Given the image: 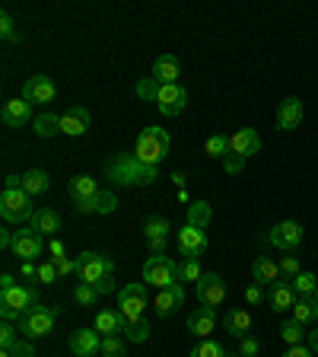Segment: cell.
Returning a JSON list of instances; mask_svg holds the SVG:
<instances>
[{
  "mask_svg": "<svg viewBox=\"0 0 318 357\" xmlns=\"http://www.w3.org/2000/svg\"><path fill=\"white\" fill-rule=\"evenodd\" d=\"M169 150H172V137H169V131L166 128H156V125H147L141 131V137H137V160L141 163H147V166H159L169 156Z\"/></svg>",
  "mask_w": 318,
  "mask_h": 357,
  "instance_id": "3957f363",
  "label": "cell"
},
{
  "mask_svg": "<svg viewBox=\"0 0 318 357\" xmlns=\"http://www.w3.org/2000/svg\"><path fill=\"white\" fill-rule=\"evenodd\" d=\"M16 342H19V338H16V328L10 326V322H3V326H0V344H3V351H10Z\"/></svg>",
  "mask_w": 318,
  "mask_h": 357,
  "instance_id": "bcb514c9",
  "label": "cell"
},
{
  "mask_svg": "<svg viewBox=\"0 0 318 357\" xmlns=\"http://www.w3.org/2000/svg\"><path fill=\"white\" fill-rule=\"evenodd\" d=\"M115 208H118L115 192H102V188H99V195H96V214H111Z\"/></svg>",
  "mask_w": 318,
  "mask_h": 357,
  "instance_id": "74e56055",
  "label": "cell"
},
{
  "mask_svg": "<svg viewBox=\"0 0 318 357\" xmlns=\"http://www.w3.org/2000/svg\"><path fill=\"white\" fill-rule=\"evenodd\" d=\"M48 185H51L48 172H42V169L22 172V188H26L29 195H42V192H48Z\"/></svg>",
  "mask_w": 318,
  "mask_h": 357,
  "instance_id": "f546056e",
  "label": "cell"
},
{
  "mask_svg": "<svg viewBox=\"0 0 318 357\" xmlns=\"http://www.w3.org/2000/svg\"><path fill=\"white\" fill-rule=\"evenodd\" d=\"M58 278H61L58 275V265H54L51 259L45 261V265H38V284H54Z\"/></svg>",
  "mask_w": 318,
  "mask_h": 357,
  "instance_id": "ee69618b",
  "label": "cell"
},
{
  "mask_svg": "<svg viewBox=\"0 0 318 357\" xmlns=\"http://www.w3.org/2000/svg\"><path fill=\"white\" fill-rule=\"evenodd\" d=\"M178 74H182V64L172 54H163V58L153 61V77L159 83H178Z\"/></svg>",
  "mask_w": 318,
  "mask_h": 357,
  "instance_id": "484cf974",
  "label": "cell"
},
{
  "mask_svg": "<svg viewBox=\"0 0 318 357\" xmlns=\"http://www.w3.org/2000/svg\"><path fill=\"white\" fill-rule=\"evenodd\" d=\"M54 265H58V275H61V278H67V275H77V271H80V265H77V261H70V259H67V255H64V259H58V261H54Z\"/></svg>",
  "mask_w": 318,
  "mask_h": 357,
  "instance_id": "7dc6e473",
  "label": "cell"
},
{
  "mask_svg": "<svg viewBox=\"0 0 318 357\" xmlns=\"http://www.w3.org/2000/svg\"><path fill=\"white\" fill-rule=\"evenodd\" d=\"M143 281L156 290L178 284V261L166 259V255H150L147 265H143Z\"/></svg>",
  "mask_w": 318,
  "mask_h": 357,
  "instance_id": "ba28073f",
  "label": "cell"
},
{
  "mask_svg": "<svg viewBox=\"0 0 318 357\" xmlns=\"http://www.w3.org/2000/svg\"><path fill=\"white\" fill-rule=\"evenodd\" d=\"M150 245H153L156 252H163V249H166V239H150Z\"/></svg>",
  "mask_w": 318,
  "mask_h": 357,
  "instance_id": "94428289",
  "label": "cell"
},
{
  "mask_svg": "<svg viewBox=\"0 0 318 357\" xmlns=\"http://www.w3.org/2000/svg\"><path fill=\"white\" fill-rule=\"evenodd\" d=\"M105 178H109L111 185H141V188H147L159 178V172H156V166L141 163L137 153H118L115 160L105 163Z\"/></svg>",
  "mask_w": 318,
  "mask_h": 357,
  "instance_id": "6da1fadb",
  "label": "cell"
},
{
  "mask_svg": "<svg viewBox=\"0 0 318 357\" xmlns=\"http://www.w3.org/2000/svg\"><path fill=\"white\" fill-rule=\"evenodd\" d=\"M118 306H121V316H125V328L131 322L147 319V284H127V287H121Z\"/></svg>",
  "mask_w": 318,
  "mask_h": 357,
  "instance_id": "8992f818",
  "label": "cell"
},
{
  "mask_svg": "<svg viewBox=\"0 0 318 357\" xmlns=\"http://www.w3.org/2000/svg\"><path fill=\"white\" fill-rule=\"evenodd\" d=\"M29 227L38 233V236H54L61 230V217L54 214L51 208H38L35 214L29 217Z\"/></svg>",
  "mask_w": 318,
  "mask_h": 357,
  "instance_id": "7402d4cb",
  "label": "cell"
},
{
  "mask_svg": "<svg viewBox=\"0 0 318 357\" xmlns=\"http://www.w3.org/2000/svg\"><path fill=\"white\" fill-rule=\"evenodd\" d=\"M32 306H38V290L35 287H22V284H16V287H10V290H0V316H3V322L22 316V312L32 310Z\"/></svg>",
  "mask_w": 318,
  "mask_h": 357,
  "instance_id": "5b68a950",
  "label": "cell"
},
{
  "mask_svg": "<svg viewBox=\"0 0 318 357\" xmlns=\"http://www.w3.org/2000/svg\"><path fill=\"white\" fill-rule=\"evenodd\" d=\"M315 300H318V290H315Z\"/></svg>",
  "mask_w": 318,
  "mask_h": 357,
  "instance_id": "03108f58",
  "label": "cell"
},
{
  "mask_svg": "<svg viewBox=\"0 0 318 357\" xmlns=\"http://www.w3.org/2000/svg\"><path fill=\"white\" fill-rule=\"evenodd\" d=\"M283 357H315V351H312V348H303V344H293V348H289Z\"/></svg>",
  "mask_w": 318,
  "mask_h": 357,
  "instance_id": "9f6ffc18",
  "label": "cell"
},
{
  "mask_svg": "<svg viewBox=\"0 0 318 357\" xmlns=\"http://www.w3.org/2000/svg\"><path fill=\"white\" fill-rule=\"evenodd\" d=\"M223 328H226L232 338H248V332H252V316L245 310H230L226 319H223Z\"/></svg>",
  "mask_w": 318,
  "mask_h": 357,
  "instance_id": "d4e9b609",
  "label": "cell"
},
{
  "mask_svg": "<svg viewBox=\"0 0 318 357\" xmlns=\"http://www.w3.org/2000/svg\"><path fill=\"white\" fill-rule=\"evenodd\" d=\"M10 357H35V351H32L29 342H16L13 348H10Z\"/></svg>",
  "mask_w": 318,
  "mask_h": 357,
  "instance_id": "f907efd6",
  "label": "cell"
},
{
  "mask_svg": "<svg viewBox=\"0 0 318 357\" xmlns=\"http://www.w3.org/2000/svg\"><path fill=\"white\" fill-rule=\"evenodd\" d=\"M96 297H99V290L96 287H89V284H77V290H74V300L80 306H89V303H96Z\"/></svg>",
  "mask_w": 318,
  "mask_h": 357,
  "instance_id": "b9f144b4",
  "label": "cell"
},
{
  "mask_svg": "<svg viewBox=\"0 0 318 357\" xmlns=\"http://www.w3.org/2000/svg\"><path fill=\"white\" fill-rule=\"evenodd\" d=\"M77 265H80V271H77L80 284H89V287H99L109 275H115V261L99 252H83L80 259H77Z\"/></svg>",
  "mask_w": 318,
  "mask_h": 357,
  "instance_id": "52a82bcc",
  "label": "cell"
},
{
  "mask_svg": "<svg viewBox=\"0 0 318 357\" xmlns=\"http://www.w3.org/2000/svg\"><path fill=\"white\" fill-rule=\"evenodd\" d=\"M242 166H245V160H242V156H226V160H223V169H226V172H230V176H236V172H242Z\"/></svg>",
  "mask_w": 318,
  "mask_h": 357,
  "instance_id": "c3c4849f",
  "label": "cell"
},
{
  "mask_svg": "<svg viewBox=\"0 0 318 357\" xmlns=\"http://www.w3.org/2000/svg\"><path fill=\"white\" fill-rule=\"evenodd\" d=\"M159 86H163V83L156 80V77H147V80L137 83V96H141V99H150V102H156V93H159Z\"/></svg>",
  "mask_w": 318,
  "mask_h": 357,
  "instance_id": "f35d334b",
  "label": "cell"
},
{
  "mask_svg": "<svg viewBox=\"0 0 318 357\" xmlns=\"http://www.w3.org/2000/svg\"><path fill=\"white\" fill-rule=\"evenodd\" d=\"M200 278H204V271H200L198 259H182L178 261V284H198Z\"/></svg>",
  "mask_w": 318,
  "mask_h": 357,
  "instance_id": "4dcf8cb0",
  "label": "cell"
},
{
  "mask_svg": "<svg viewBox=\"0 0 318 357\" xmlns=\"http://www.w3.org/2000/svg\"><path fill=\"white\" fill-rule=\"evenodd\" d=\"M245 300H248V303H261V300H264V290H261V284H252V287H245Z\"/></svg>",
  "mask_w": 318,
  "mask_h": 357,
  "instance_id": "f5cc1de1",
  "label": "cell"
},
{
  "mask_svg": "<svg viewBox=\"0 0 318 357\" xmlns=\"http://www.w3.org/2000/svg\"><path fill=\"white\" fill-rule=\"evenodd\" d=\"M299 121H303V102H299L296 96L283 99L280 115H277V125H280V131H293V128H299Z\"/></svg>",
  "mask_w": 318,
  "mask_h": 357,
  "instance_id": "cb8c5ba5",
  "label": "cell"
},
{
  "mask_svg": "<svg viewBox=\"0 0 318 357\" xmlns=\"http://www.w3.org/2000/svg\"><path fill=\"white\" fill-rule=\"evenodd\" d=\"M303 335H305L303 332V322H296V319H287L280 326V338L287 344H303Z\"/></svg>",
  "mask_w": 318,
  "mask_h": 357,
  "instance_id": "d590c367",
  "label": "cell"
},
{
  "mask_svg": "<svg viewBox=\"0 0 318 357\" xmlns=\"http://www.w3.org/2000/svg\"><path fill=\"white\" fill-rule=\"evenodd\" d=\"M102 357H125V342H121L118 335L102 338Z\"/></svg>",
  "mask_w": 318,
  "mask_h": 357,
  "instance_id": "ab89813d",
  "label": "cell"
},
{
  "mask_svg": "<svg viewBox=\"0 0 318 357\" xmlns=\"http://www.w3.org/2000/svg\"><path fill=\"white\" fill-rule=\"evenodd\" d=\"M289 284L296 290V297H315V290H318V278L312 275V271H299Z\"/></svg>",
  "mask_w": 318,
  "mask_h": 357,
  "instance_id": "d6a6232c",
  "label": "cell"
},
{
  "mask_svg": "<svg viewBox=\"0 0 318 357\" xmlns=\"http://www.w3.org/2000/svg\"><path fill=\"white\" fill-rule=\"evenodd\" d=\"M96 332L102 335V338L125 332V316H121V310H99L96 312Z\"/></svg>",
  "mask_w": 318,
  "mask_h": 357,
  "instance_id": "603a6c76",
  "label": "cell"
},
{
  "mask_svg": "<svg viewBox=\"0 0 318 357\" xmlns=\"http://www.w3.org/2000/svg\"><path fill=\"white\" fill-rule=\"evenodd\" d=\"M22 278H38V268L32 261H22Z\"/></svg>",
  "mask_w": 318,
  "mask_h": 357,
  "instance_id": "680465c9",
  "label": "cell"
},
{
  "mask_svg": "<svg viewBox=\"0 0 318 357\" xmlns=\"http://www.w3.org/2000/svg\"><path fill=\"white\" fill-rule=\"evenodd\" d=\"M223 354H226V351H223L216 342H210V338H204V342L191 351V357H223Z\"/></svg>",
  "mask_w": 318,
  "mask_h": 357,
  "instance_id": "60d3db41",
  "label": "cell"
},
{
  "mask_svg": "<svg viewBox=\"0 0 318 357\" xmlns=\"http://www.w3.org/2000/svg\"><path fill=\"white\" fill-rule=\"evenodd\" d=\"M22 99H29V102H51L54 99V80L51 77H29L26 86H22Z\"/></svg>",
  "mask_w": 318,
  "mask_h": 357,
  "instance_id": "d6986e66",
  "label": "cell"
},
{
  "mask_svg": "<svg viewBox=\"0 0 318 357\" xmlns=\"http://www.w3.org/2000/svg\"><path fill=\"white\" fill-rule=\"evenodd\" d=\"M58 316L61 306H32V310H26L19 316V332L26 338H45V335H51Z\"/></svg>",
  "mask_w": 318,
  "mask_h": 357,
  "instance_id": "277c9868",
  "label": "cell"
},
{
  "mask_svg": "<svg viewBox=\"0 0 318 357\" xmlns=\"http://www.w3.org/2000/svg\"><path fill=\"white\" fill-rule=\"evenodd\" d=\"M296 290H293V284L289 281H277L271 284V290H267V303H271V310L274 312H287L296 306Z\"/></svg>",
  "mask_w": 318,
  "mask_h": 357,
  "instance_id": "ac0fdd59",
  "label": "cell"
},
{
  "mask_svg": "<svg viewBox=\"0 0 318 357\" xmlns=\"http://www.w3.org/2000/svg\"><path fill=\"white\" fill-rule=\"evenodd\" d=\"M0 119H3L7 128H22L32 119V102L29 99H10V102H3V115Z\"/></svg>",
  "mask_w": 318,
  "mask_h": 357,
  "instance_id": "44dd1931",
  "label": "cell"
},
{
  "mask_svg": "<svg viewBox=\"0 0 318 357\" xmlns=\"http://www.w3.org/2000/svg\"><path fill=\"white\" fill-rule=\"evenodd\" d=\"M315 357H318V354H315Z\"/></svg>",
  "mask_w": 318,
  "mask_h": 357,
  "instance_id": "003e7915",
  "label": "cell"
},
{
  "mask_svg": "<svg viewBox=\"0 0 318 357\" xmlns=\"http://www.w3.org/2000/svg\"><path fill=\"white\" fill-rule=\"evenodd\" d=\"M35 214L32 195L22 188V176H7V188L0 195V217L7 223H22Z\"/></svg>",
  "mask_w": 318,
  "mask_h": 357,
  "instance_id": "7a4b0ae2",
  "label": "cell"
},
{
  "mask_svg": "<svg viewBox=\"0 0 318 357\" xmlns=\"http://www.w3.org/2000/svg\"><path fill=\"white\" fill-rule=\"evenodd\" d=\"M252 278L255 284H261V287H271V284L280 281V265H274V259H255L252 265Z\"/></svg>",
  "mask_w": 318,
  "mask_h": 357,
  "instance_id": "4316f807",
  "label": "cell"
},
{
  "mask_svg": "<svg viewBox=\"0 0 318 357\" xmlns=\"http://www.w3.org/2000/svg\"><path fill=\"white\" fill-rule=\"evenodd\" d=\"M261 351V344L255 342V338H242V348H239V354L242 357H255Z\"/></svg>",
  "mask_w": 318,
  "mask_h": 357,
  "instance_id": "816d5d0a",
  "label": "cell"
},
{
  "mask_svg": "<svg viewBox=\"0 0 318 357\" xmlns=\"http://www.w3.org/2000/svg\"><path fill=\"white\" fill-rule=\"evenodd\" d=\"M182 303H185V284H172V287H163L156 294L153 310H156V316H169V312H175Z\"/></svg>",
  "mask_w": 318,
  "mask_h": 357,
  "instance_id": "2e32d148",
  "label": "cell"
},
{
  "mask_svg": "<svg viewBox=\"0 0 318 357\" xmlns=\"http://www.w3.org/2000/svg\"><path fill=\"white\" fill-rule=\"evenodd\" d=\"M125 332H127V338H131V342H147V338H150V322H147V319L131 322Z\"/></svg>",
  "mask_w": 318,
  "mask_h": 357,
  "instance_id": "7bdbcfd3",
  "label": "cell"
},
{
  "mask_svg": "<svg viewBox=\"0 0 318 357\" xmlns=\"http://www.w3.org/2000/svg\"><path fill=\"white\" fill-rule=\"evenodd\" d=\"M77 211H80V214H93V211H96V195H93V198L77 201Z\"/></svg>",
  "mask_w": 318,
  "mask_h": 357,
  "instance_id": "11a10c76",
  "label": "cell"
},
{
  "mask_svg": "<svg viewBox=\"0 0 318 357\" xmlns=\"http://www.w3.org/2000/svg\"><path fill=\"white\" fill-rule=\"evenodd\" d=\"M216 328V310L214 306H198V310L188 316V332L198 335V338H207Z\"/></svg>",
  "mask_w": 318,
  "mask_h": 357,
  "instance_id": "ffe728a7",
  "label": "cell"
},
{
  "mask_svg": "<svg viewBox=\"0 0 318 357\" xmlns=\"http://www.w3.org/2000/svg\"><path fill=\"white\" fill-rule=\"evenodd\" d=\"M271 243H274L277 249H283V252H293V249L303 243V227H299L296 220L277 223L274 230H271Z\"/></svg>",
  "mask_w": 318,
  "mask_h": 357,
  "instance_id": "4fadbf2b",
  "label": "cell"
},
{
  "mask_svg": "<svg viewBox=\"0 0 318 357\" xmlns=\"http://www.w3.org/2000/svg\"><path fill=\"white\" fill-rule=\"evenodd\" d=\"M198 300H200V306H220L223 300H226V284H223V278L216 275V271H204V278H200L198 284Z\"/></svg>",
  "mask_w": 318,
  "mask_h": 357,
  "instance_id": "30bf717a",
  "label": "cell"
},
{
  "mask_svg": "<svg viewBox=\"0 0 318 357\" xmlns=\"http://www.w3.org/2000/svg\"><path fill=\"white\" fill-rule=\"evenodd\" d=\"M207 156H216V160H226V156H230V137H226V134H214V137H207Z\"/></svg>",
  "mask_w": 318,
  "mask_h": 357,
  "instance_id": "e575fe53",
  "label": "cell"
},
{
  "mask_svg": "<svg viewBox=\"0 0 318 357\" xmlns=\"http://www.w3.org/2000/svg\"><path fill=\"white\" fill-rule=\"evenodd\" d=\"M309 348L318 354V332H312V338H309Z\"/></svg>",
  "mask_w": 318,
  "mask_h": 357,
  "instance_id": "6125c7cd",
  "label": "cell"
},
{
  "mask_svg": "<svg viewBox=\"0 0 318 357\" xmlns=\"http://www.w3.org/2000/svg\"><path fill=\"white\" fill-rule=\"evenodd\" d=\"M293 319L303 326H318V300L315 297H299L293 306Z\"/></svg>",
  "mask_w": 318,
  "mask_h": 357,
  "instance_id": "83f0119b",
  "label": "cell"
},
{
  "mask_svg": "<svg viewBox=\"0 0 318 357\" xmlns=\"http://www.w3.org/2000/svg\"><path fill=\"white\" fill-rule=\"evenodd\" d=\"M48 259L51 261L64 259V243H61V239H51V245H48Z\"/></svg>",
  "mask_w": 318,
  "mask_h": 357,
  "instance_id": "db71d44e",
  "label": "cell"
},
{
  "mask_svg": "<svg viewBox=\"0 0 318 357\" xmlns=\"http://www.w3.org/2000/svg\"><path fill=\"white\" fill-rule=\"evenodd\" d=\"M156 105H159L163 115H178L188 105V93L178 83H163L159 93H156Z\"/></svg>",
  "mask_w": 318,
  "mask_h": 357,
  "instance_id": "7c38bea8",
  "label": "cell"
},
{
  "mask_svg": "<svg viewBox=\"0 0 318 357\" xmlns=\"http://www.w3.org/2000/svg\"><path fill=\"white\" fill-rule=\"evenodd\" d=\"M143 233H147V239H166V233H169V220H163V217H150L147 227H143Z\"/></svg>",
  "mask_w": 318,
  "mask_h": 357,
  "instance_id": "8d00e7d4",
  "label": "cell"
},
{
  "mask_svg": "<svg viewBox=\"0 0 318 357\" xmlns=\"http://www.w3.org/2000/svg\"><path fill=\"white\" fill-rule=\"evenodd\" d=\"M42 249H45V236H38L32 227L13 233V255H16V259L35 261L38 255H42Z\"/></svg>",
  "mask_w": 318,
  "mask_h": 357,
  "instance_id": "9c48e42d",
  "label": "cell"
},
{
  "mask_svg": "<svg viewBox=\"0 0 318 357\" xmlns=\"http://www.w3.org/2000/svg\"><path fill=\"white\" fill-rule=\"evenodd\" d=\"M204 249H207V233L200 230V227L185 223V227L178 230V252L185 255V259H200Z\"/></svg>",
  "mask_w": 318,
  "mask_h": 357,
  "instance_id": "8fae6325",
  "label": "cell"
},
{
  "mask_svg": "<svg viewBox=\"0 0 318 357\" xmlns=\"http://www.w3.org/2000/svg\"><path fill=\"white\" fill-rule=\"evenodd\" d=\"M280 275H287L289 281H293V278L299 275V265H296V259H293V255H287V259L280 261Z\"/></svg>",
  "mask_w": 318,
  "mask_h": 357,
  "instance_id": "681fc988",
  "label": "cell"
},
{
  "mask_svg": "<svg viewBox=\"0 0 318 357\" xmlns=\"http://www.w3.org/2000/svg\"><path fill=\"white\" fill-rule=\"evenodd\" d=\"M10 287H16V278L13 275H3V278H0V290H10Z\"/></svg>",
  "mask_w": 318,
  "mask_h": 357,
  "instance_id": "91938a15",
  "label": "cell"
},
{
  "mask_svg": "<svg viewBox=\"0 0 318 357\" xmlns=\"http://www.w3.org/2000/svg\"><path fill=\"white\" fill-rule=\"evenodd\" d=\"M0 36L7 38V42H19V32H16V26H13V16H10V13H3V16H0Z\"/></svg>",
  "mask_w": 318,
  "mask_h": 357,
  "instance_id": "f6af8a7d",
  "label": "cell"
},
{
  "mask_svg": "<svg viewBox=\"0 0 318 357\" xmlns=\"http://www.w3.org/2000/svg\"><path fill=\"white\" fill-rule=\"evenodd\" d=\"M223 357H242V354H230V351H226V354H223Z\"/></svg>",
  "mask_w": 318,
  "mask_h": 357,
  "instance_id": "be15d7a7",
  "label": "cell"
},
{
  "mask_svg": "<svg viewBox=\"0 0 318 357\" xmlns=\"http://www.w3.org/2000/svg\"><path fill=\"white\" fill-rule=\"evenodd\" d=\"M70 195H74V201H80V198H93V195H99L96 178L86 176V172L74 176V178H70Z\"/></svg>",
  "mask_w": 318,
  "mask_h": 357,
  "instance_id": "f1b7e54d",
  "label": "cell"
},
{
  "mask_svg": "<svg viewBox=\"0 0 318 357\" xmlns=\"http://www.w3.org/2000/svg\"><path fill=\"white\" fill-rule=\"evenodd\" d=\"M0 357H10V351H3V354H0Z\"/></svg>",
  "mask_w": 318,
  "mask_h": 357,
  "instance_id": "e7e4bbea",
  "label": "cell"
},
{
  "mask_svg": "<svg viewBox=\"0 0 318 357\" xmlns=\"http://www.w3.org/2000/svg\"><path fill=\"white\" fill-rule=\"evenodd\" d=\"M0 249H13V233L10 230L0 233Z\"/></svg>",
  "mask_w": 318,
  "mask_h": 357,
  "instance_id": "6f0895ef",
  "label": "cell"
},
{
  "mask_svg": "<svg viewBox=\"0 0 318 357\" xmlns=\"http://www.w3.org/2000/svg\"><path fill=\"white\" fill-rule=\"evenodd\" d=\"M35 134L38 137H54V134H61V115L42 112V115L35 119Z\"/></svg>",
  "mask_w": 318,
  "mask_h": 357,
  "instance_id": "1f68e13d",
  "label": "cell"
},
{
  "mask_svg": "<svg viewBox=\"0 0 318 357\" xmlns=\"http://www.w3.org/2000/svg\"><path fill=\"white\" fill-rule=\"evenodd\" d=\"M261 150V137L255 128H239L236 134L230 137V153L232 156H242V160H248V156H255Z\"/></svg>",
  "mask_w": 318,
  "mask_h": 357,
  "instance_id": "5bb4252c",
  "label": "cell"
},
{
  "mask_svg": "<svg viewBox=\"0 0 318 357\" xmlns=\"http://www.w3.org/2000/svg\"><path fill=\"white\" fill-rule=\"evenodd\" d=\"M210 217H214V211H210V204H204V201H194L191 208H188V223H191V227L204 230L210 223Z\"/></svg>",
  "mask_w": 318,
  "mask_h": 357,
  "instance_id": "836d02e7",
  "label": "cell"
},
{
  "mask_svg": "<svg viewBox=\"0 0 318 357\" xmlns=\"http://www.w3.org/2000/svg\"><path fill=\"white\" fill-rule=\"evenodd\" d=\"M70 351H74L77 357H93L96 351H102V335H99L96 328H77V332L70 335Z\"/></svg>",
  "mask_w": 318,
  "mask_h": 357,
  "instance_id": "9a60e30c",
  "label": "cell"
},
{
  "mask_svg": "<svg viewBox=\"0 0 318 357\" xmlns=\"http://www.w3.org/2000/svg\"><path fill=\"white\" fill-rule=\"evenodd\" d=\"M86 128H89V109H83V105H70L61 115V134H67V137H80V134H86Z\"/></svg>",
  "mask_w": 318,
  "mask_h": 357,
  "instance_id": "e0dca14e",
  "label": "cell"
}]
</instances>
